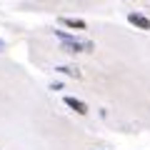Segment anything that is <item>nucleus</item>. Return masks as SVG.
Masks as SVG:
<instances>
[{
	"label": "nucleus",
	"mask_w": 150,
	"mask_h": 150,
	"mask_svg": "<svg viewBox=\"0 0 150 150\" xmlns=\"http://www.w3.org/2000/svg\"><path fill=\"white\" fill-rule=\"evenodd\" d=\"M63 25L78 28V30H85V20H75V18H63Z\"/></svg>",
	"instance_id": "5"
},
{
	"label": "nucleus",
	"mask_w": 150,
	"mask_h": 150,
	"mask_svg": "<svg viewBox=\"0 0 150 150\" xmlns=\"http://www.w3.org/2000/svg\"><path fill=\"white\" fill-rule=\"evenodd\" d=\"M58 73H65V75H70V78H80V70L78 68H73V65H58Z\"/></svg>",
	"instance_id": "4"
},
{
	"label": "nucleus",
	"mask_w": 150,
	"mask_h": 150,
	"mask_svg": "<svg viewBox=\"0 0 150 150\" xmlns=\"http://www.w3.org/2000/svg\"><path fill=\"white\" fill-rule=\"evenodd\" d=\"M128 23H130V25H135V28H140V30H150V20L145 15H140V13H130Z\"/></svg>",
	"instance_id": "2"
},
{
	"label": "nucleus",
	"mask_w": 150,
	"mask_h": 150,
	"mask_svg": "<svg viewBox=\"0 0 150 150\" xmlns=\"http://www.w3.org/2000/svg\"><path fill=\"white\" fill-rule=\"evenodd\" d=\"M65 105L73 108L78 115H88V105H85L83 100H78V98H65Z\"/></svg>",
	"instance_id": "3"
},
{
	"label": "nucleus",
	"mask_w": 150,
	"mask_h": 150,
	"mask_svg": "<svg viewBox=\"0 0 150 150\" xmlns=\"http://www.w3.org/2000/svg\"><path fill=\"white\" fill-rule=\"evenodd\" d=\"M55 35H58L60 40H70V38H75V35H70V33H65V30H55Z\"/></svg>",
	"instance_id": "6"
},
{
	"label": "nucleus",
	"mask_w": 150,
	"mask_h": 150,
	"mask_svg": "<svg viewBox=\"0 0 150 150\" xmlns=\"http://www.w3.org/2000/svg\"><path fill=\"white\" fill-rule=\"evenodd\" d=\"M63 50L65 53H90V50H95V45H93L90 40L70 38V40H63Z\"/></svg>",
	"instance_id": "1"
},
{
	"label": "nucleus",
	"mask_w": 150,
	"mask_h": 150,
	"mask_svg": "<svg viewBox=\"0 0 150 150\" xmlns=\"http://www.w3.org/2000/svg\"><path fill=\"white\" fill-rule=\"evenodd\" d=\"M3 48H5V43H3V40H0V50H3Z\"/></svg>",
	"instance_id": "7"
}]
</instances>
